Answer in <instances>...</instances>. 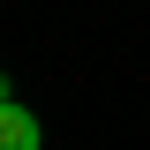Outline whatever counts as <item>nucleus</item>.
I'll return each mask as SVG.
<instances>
[{"label": "nucleus", "instance_id": "f257e3e1", "mask_svg": "<svg viewBox=\"0 0 150 150\" xmlns=\"http://www.w3.org/2000/svg\"><path fill=\"white\" fill-rule=\"evenodd\" d=\"M38 143H45V135H38V112L8 98V105H0V150H38Z\"/></svg>", "mask_w": 150, "mask_h": 150}, {"label": "nucleus", "instance_id": "f03ea898", "mask_svg": "<svg viewBox=\"0 0 150 150\" xmlns=\"http://www.w3.org/2000/svg\"><path fill=\"white\" fill-rule=\"evenodd\" d=\"M8 98H15V90H8V83H0V105H8Z\"/></svg>", "mask_w": 150, "mask_h": 150}]
</instances>
